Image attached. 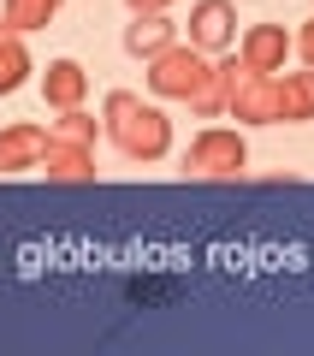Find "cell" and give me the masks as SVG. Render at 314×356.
Masks as SVG:
<instances>
[{
  "mask_svg": "<svg viewBox=\"0 0 314 356\" xmlns=\"http://www.w3.org/2000/svg\"><path fill=\"white\" fill-rule=\"evenodd\" d=\"M101 131L125 161H166L172 154V119L154 102H142L137 89H107L101 102Z\"/></svg>",
  "mask_w": 314,
  "mask_h": 356,
  "instance_id": "1",
  "label": "cell"
},
{
  "mask_svg": "<svg viewBox=\"0 0 314 356\" xmlns=\"http://www.w3.org/2000/svg\"><path fill=\"white\" fill-rule=\"evenodd\" d=\"M149 65V89L160 95V102H196L201 89H208V77H214V54H201L196 42H184L178 36L172 48H160L154 60H142Z\"/></svg>",
  "mask_w": 314,
  "mask_h": 356,
  "instance_id": "2",
  "label": "cell"
},
{
  "mask_svg": "<svg viewBox=\"0 0 314 356\" xmlns=\"http://www.w3.org/2000/svg\"><path fill=\"white\" fill-rule=\"evenodd\" d=\"M249 166V143H243L238 125H208L196 131V143L184 149V178H243Z\"/></svg>",
  "mask_w": 314,
  "mask_h": 356,
  "instance_id": "3",
  "label": "cell"
},
{
  "mask_svg": "<svg viewBox=\"0 0 314 356\" xmlns=\"http://www.w3.org/2000/svg\"><path fill=\"white\" fill-rule=\"evenodd\" d=\"M184 42H196L201 54H231L238 48V6L231 0H196L190 6V36Z\"/></svg>",
  "mask_w": 314,
  "mask_h": 356,
  "instance_id": "4",
  "label": "cell"
},
{
  "mask_svg": "<svg viewBox=\"0 0 314 356\" xmlns=\"http://www.w3.org/2000/svg\"><path fill=\"white\" fill-rule=\"evenodd\" d=\"M226 113L238 125H279V89H273V72H243L231 83V102Z\"/></svg>",
  "mask_w": 314,
  "mask_h": 356,
  "instance_id": "5",
  "label": "cell"
},
{
  "mask_svg": "<svg viewBox=\"0 0 314 356\" xmlns=\"http://www.w3.org/2000/svg\"><path fill=\"white\" fill-rule=\"evenodd\" d=\"M290 30L285 24H249L238 36V60L249 65V72H285V60H290Z\"/></svg>",
  "mask_w": 314,
  "mask_h": 356,
  "instance_id": "6",
  "label": "cell"
},
{
  "mask_svg": "<svg viewBox=\"0 0 314 356\" xmlns=\"http://www.w3.org/2000/svg\"><path fill=\"white\" fill-rule=\"evenodd\" d=\"M42 149H48V125H36V119L6 125V131H0V178L42 166Z\"/></svg>",
  "mask_w": 314,
  "mask_h": 356,
  "instance_id": "7",
  "label": "cell"
},
{
  "mask_svg": "<svg viewBox=\"0 0 314 356\" xmlns=\"http://www.w3.org/2000/svg\"><path fill=\"white\" fill-rule=\"evenodd\" d=\"M42 172H48L53 184H95V149L48 137V149H42Z\"/></svg>",
  "mask_w": 314,
  "mask_h": 356,
  "instance_id": "8",
  "label": "cell"
},
{
  "mask_svg": "<svg viewBox=\"0 0 314 356\" xmlns=\"http://www.w3.org/2000/svg\"><path fill=\"white\" fill-rule=\"evenodd\" d=\"M89 95V72L77 60H48V72H42V102L53 107V113H65V107H83Z\"/></svg>",
  "mask_w": 314,
  "mask_h": 356,
  "instance_id": "9",
  "label": "cell"
},
{
  "mask_svg": "<svg viewBox=\"0 0 314 356\" xmlns=\"http://www.w3.org/2000/svg\"><path fill=\"white\" fill-rule=\"evenodd\" d=\"M172 42H178V24L166 13H131V24H125V54L131 60H154Z\"/></svg>",
  "mask_w": 314,
  "mask_h": 356,
  "instance_id": "10",
  "label": "cell"
},
{
  "mask_svg": "<svg viewBox=\"0 0 314 356\" xmlns=\"http://www.w3.org/2000/svg\"><path fill=\"white\" fill-rule=\"evenodd\" d=\"M273 89H279V125L314 119V72H273Z\"/></svg>",
  "mask_w": 314,
  "mask_h": 356,
  "instance_id": "11",
  "label": "cell"
},
{
  "mask_svg": "<svg viewBox=\"0 0 314 356\" xmlns=\"http://www.w3.org/2000/svg\"><path fill=\"white\" fill-rule=\"evenodd\" d=\"M30 72H36V60H30L24 30L0 24V95H18V89L30 83Z\"/></svg>",
  "mask_w": 314,
  "mask_h": 356,
  "instance_id": "12",
  "label": "cell"
},
{
  "mask_svg": "<svg viewBox=\"0 0 314 356\" xmlns=\"http://www.w3.org/2000/svg\"><path fill=\"white\" fill-rule=\"evenodd\" d=\"M60 6L65 0H6V6H0V24H13V30H42V24H53V18H60Z\"/></svg>",
  "mask_w": 314,
  "mask_h": 356,
  "instance_id": "13",
  "label": "cell"
},
{
  "mask_svg": "<svg viewBox=\"0 0 314 356\" xmlns=\"http://www.w3.org/2000/svg\"><path fill=\"white\" fill-rule=\"evenodd\" d=\"M95 131H101V119L89 113V107H65V113L48 125V137H60V143H83V149H95Z\"/></svg>",
  "mask_w": 314,
  "mask_h": 356,
  "instance_id": "14",
  "label": "cell"
},
{
  "mask_svg": "<svg viewBox=\"0 0 314 356\" xmlns=\"http://www.w3.org/2000/svg\"><path fill=\"white\" fill-rule=\"evenodd\" d=\"M125 297H137V303H160V297H178V285H160V280H131Z\"/></svg>",
  "mask_w": 314,
  "mask_h": 356,
  "instance_id": "15",
  "label": "cell"
},
{
  "mask_svg": "<svg viewBox=\"0 0 314 356\" xmlns=\"http://www.w3.org/2000/svg\"><path fill=\"white\" fill-rule=\"evenodd\" d=\"M290 48H297V54H302V65L314 72V18H308L302 30H297V36H290Z\"/></svg>",
  "mask_w": 314,
  "mask_h": 356,
  "instance_id": "16",
  "label": "cell"
},
{
  "mask_svg": "<svg viewBox=\"0 0 314 356\" xmlns=\"http://www.w3.org/2000/svg\"><path fill=\"white\" fill-rule=\"evenodd\" d=\"M131 13H166V6H172V0H125Z\"/></svg>",
  "mask_w": 314,
  "mask_h": 356,
  "instance_id": "17",
  "label": "cell"
}]
</instances>
